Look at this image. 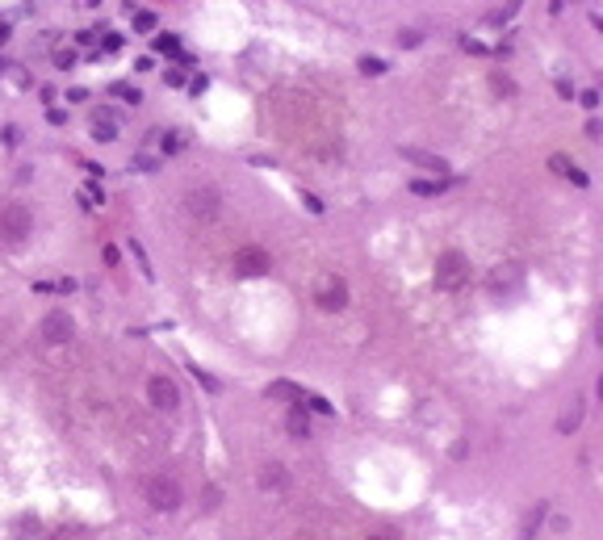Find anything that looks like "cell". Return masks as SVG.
<instances>
[{
    "instance_id": "ac0fdd59",
    "label": "cell",
    "mask_w": 603,
    "mask_h": 540,
    "mask_svg": "<svg viewBox=\"0 0 603 540\" xmlns=\"http://www.w3.org/2000/svg\"><path fill=\"white\" fill-rule=\"evenodd\" d=\"M365 76H386V59H377V55H360V63H356Z\"/></svg>"
},
{
    "instance_id": "d6a6232c",
    "label": "cell",
    "mask_w": 603,
    "mask_h": 540,
    "mask_svg": "<svg viewBox=\"0 0 603 540\" xmlns=\"http://www.w3.org/2000/svg\"><path fill=\"white\" fill-rule=\"evenodd\" d=\"M134 168H143V172H151V168H155V159H151V155H139V159H134Z\"/></svg>"
},
{
    "instance_id": "7c38bea8",
    "label": "cell",
    "mask_w": 603,
    "mask_h": 540,
    "mask_svg": "<svg viewBox=\"0 0 603 540\" xmlns=\"http://www.w3.org/2000/svg\"><path fill=\"white\" fill-rule=\"evenodd\" d=\"M285 431H289L294 440H310V419H306V411H302V406H294V411H289Z\"/></svg>"
},
{
    "instance_id": "f546056e",
    "label": "cell",
    "mask_w": 603,
    "mask_h": 540,
    "mask_svg": "<svg viewBox=\"0 0 603 540\" xmlns=\"http://www.w3.org/2000/svg\"><path fill=\"white\" fill-rule=\"evenodd\" d=\"M398 46H419V34H415V30H402V34H398Z\"/></svg>"
},
{
    "instance_id": "8992f818",
    "label": "cell",
    "mask_w": 603,
    "mask_h": 540,
    "mask_svg": "<svg viewBox=\"0 0 603 540\" xmlns=\"http://www.w3.org/2000/svg\"><path fill=\"white\" fill-rule=\"evenodd\" d=\"M72 335H76V327H72L68 310H50V314L42 318V340H46V344H54V348H59V344H68Z\"/></svg>"
},
{
    "instance_id": "e0dca14e",
    "label": "cell",
    "mask_w": 603,
    "mask_h": 540,
    "mask_svg": "<svg viewBox=\"0 0 603 540\" xmlns=\"http://www.w3.org/2000/svg\"><path fill=\"white\" fill-rule=\"evenodd\" d=\"M109 92H114V96H122L126 105H143V92H139L134 84H122V80H118V84H109Z\"/></svg>"
},
{
    "instance_id": "4316f807",
    "label": "cell",
    "mask_w": 603,
    "mask_h": 540,
    "mask_svg": "<svg viewBox=\"0 0 603 540\" xmlns=\"http://www.w3.org/2000/svg\"><path fill=\"white\" fill-rule=\"evenodd\" d=\"M193 377H197V382H201V386H205L209 394H218V382H214V377H209V373H201V368H193Z\"/></svg>"
},
{
    "instance_id": "836d02e7",
    "label": "cell",
    "mask_w": 603,
    "mask_h": 540,
    "mask_svg": "<svg viewBox=\"0 0 603 540\" xmlns=\"http://www.w3.org/2000/svg\"><path fill=\"white\" fill-rule=\"evenodd\" d=\"M101 46H105V50H118V46H122V38H118V34H105V42H101Z\"/></svg>"
},
{
    "instance_id": "ffe728a7",
    "label": "cell",
    "mask_w": 603,
    "mask_h": 540,
    "mask_svg": "<svg viewBox=\"0 0 603 540\" xmlns=\"http://www.w3.org/2000/svg\"><path fill=\"white\" fill-rule=\"evenodd\" d=\"M134 30H139V34H151V30H155V13H151V9H139V13H134Z\"/></svg>"
},
{
    "instance_id": "f35d334b",
    "label": "cell",
    "mask_w": 603,
    "mask_h": 540,
    "mask_svg": "<svg viewBox=\"0 0 603 540\" xmlns=\"http://www.w3.org/2000/svg\"><path fill=\"white\" fill-rule=\"evenodd\" d=\"M5 38H9V25H5V21H0V42H5Z\"/></svg>"
},
{
    "instance_id": "30bf717a",
    "label": "cell",
    "mask_w": 603,
    "mask_h": 540,
    "mask_svg": "<svg viewBox=\"0 0 603 540\" xmlns=\"http://www.w3.org/2000/svg\"><path fill=\"white\" fill-rule=\"evenodd\" d=\"M256 481H260V490H272V495H277V490H285V486H289V469H285L281 461H268V465L256 473Z\"/></svg>"
},
{
    "instance_id": "ba28073f",
    "label": "cell",
    "mask_w": 603,
    "mask_h": 540,
    "mask_svg": "<svg viewBox=\"0 0 603 540\" xmlns=\"http://www.w3.org/2000/svg\"><path fill=\"white\" fill-rule=\"evenodd\" d=\"M318 306H323V310H344V306H348V285H344V277H327V281H323Z\"/></svg>"
},
{
    "instance_id": "9a60e30c",
    "label": "cell",
    "mask_w": 603,
    "mask_h": 540,
    "mask_svg": "<svg viewBox=\"0 0 603 540\" xmlns=\"http://www.w3.org/2000/svg\"><path fill=\"white\" fill-rule=\"evenodd\" d=\"M578 423H582V398L570 402V411L558 419V431H562V436H570V431H578Z\"/></svg>"
},
{
    "instance_id": "603a6c76",
    "label": "cell",
    "mask_w": 603,
    "mask_h": 540,
    "mask_svg": "<svg viewBox=\"0 0 603 540\" xmlns=\"http://www.w3.org/2000/svg\"><path fill=\"white\" fill-rule=\"evenodd\" d=\"M544 519V503H536V511H528V519H524V536H532V528Z\"/></svg>"
},
{
    "instance_id": "8d00e7d4",
    "label": "cell",
    "mask_w": 603,
    "mask_h": 540,
    "mask_svg": "<svg viewBox=\"0 0 603 540\" xmlns=\"http://www.w3.org/2000/svg\"><path fill=\"white\" fill-rule=\"evenodd\" d=\"M68 101H88V88H68Z\"/></svg>"
},
{
    "instance_id": "4dcf8cb0",
    "label": "cell",
    "mask_w": 603,
    "mask_h": 540,
    "mask_svg": "<svg viewBox=\"0 0 603 540\" xmlns=\"http://www.w3.org/2000/svg\"><path fill=\"white\" fill-rule=\"evenodd\" d=\"M5 143L17 147V143H21V130H17V126H5Z\"/></svg>"
},
{
    "instance_id": "484cf974",
    "label": "cell",
    "mask_w": 603,
    "mask_h": 540,
    "mask_svg": "<svg viewBox=\"0 0 603 540\" xmlns=\"http://www.w3.org/2000/svg\"><path fill=\"white\" fill-rule=\"evenodd\" d=\"M185 147V134H168V138H163V151H168V155H176Z\"/></svg>"
},
{
    "instance_id": "60d3db41",
    "label": "cell",
    "mask_w": 603,
    "mask_h": 540,
    "mask_svg": "<svg viewBox=\"0 0 603 540\" xmlns=\"http://www.w3.org/2000/svg\"><path fill=\"white\" fill-rule=\"evenodd\" d=\"M373 540H381V536H373Z\"/></svg>"
},
{
    "instance_id": "6da1fadb",
    "label": "cell",
    "mask_w": 603,
    "mask_h": 540,
    "mask_svg": "<svg viewBox=\"0 0 603 540\" xmlns=\"http://www.w3.org/2000/svg\"><path fill=\"white\" fill-rule=\"evenodd\" d=\"M147 503H151L155 511H176V507L185 503L181 481H176L172 473H155V477L147 481Z\"/></svg>"
},
{
    "instance_id": "3957f363",
    "label": "cell",
    "mask_w": 603,
    "mask_h": 540,
    "mask_svg": "<svg viewBox=\"0 0 603 540\" xmlns=\"http://www.w3.org/2000/svg\"><path fill=\"white\" fill-rule=\"evenodd\" d=\"M30 227H34V218H30L25 205H5V209H0V239L21 243L30 235Z\"/></svg>"
},
{
    "instance_id": "ab89813d",
    "label": "cell",
    "mask_w": 603,
    "mask_h": 540,
    "mask_svg": "<svg viewBox=\"0 0 603 540\" xmlns=\"http://www.w3.org/2000/svg\"><path fill=\"white\" fill-rule=\"evenodd\" d=\"M80 5H84V9H96V5H101V0H80Z\"/></svg>"
},
{
    "instance_id": "cb8c5ba5",
    "label": "cell",
    "mask_w": 603,
    "mask_h": 540,
    "mask_svg": "<svg viewBox=\"0 0 603 540\" xmlns=\"http://www.w3.org/2000/svg\"><path fill=\"white\" fill-rule=\"evenodd\" d=\"M490 84H495V92H507V96L515 92V84H511V80H507L503 72H495V76H490Z\"/></svg>"
},
{
    "instance_id": "d6986e66",
    "label": "cell",
    "mask_w": 603,
    "mask_h": 540,
    "mask_svg": "<svg viewBox=\"0 0 603 540\" xmlns=\"http://www.w3.org/2000/svg\"><path fill=\"white\" fill-rule=\"evenodd\" d=\"M440 189H444V180H411V193L415 197H436Z\"/></svg>"
},
{
    "instance_id": "9c48e42d",
    "label": "cell",
    "mask_w": 603,
    "mask_h": 540,
    "mask_svg": "<svg viewBox=\"0 0 603 540\" xmlns=\"http://www.w3.org/2000/svg\"><path fill=\"white\" fill-rule=\"evenodd\" d=\"M402 159H411V164H419V168H427V172H436V176H449V172H453L449 159L431 155V151H419V147H402Z\"/></svg>"
},
{
    "instance_id": "2e32d148",
    "label": "cell",
    "mask_w": 603,
    "mask_h": 540,
    "mask_svg": "<svg viewBox=\"0 0 603 540\" xmlns=\"http://www.w3.org/2000/svg\"><path fill=\"white\" fill-rule=\"evenodd\" d=\"M151 46L159 50V55H168V59H176V55H181V38H176V34H155V38H151Z\"/></svg>"
},
{
    "instance_id": "5b68a950",
    "label": "cell",
    "mask_w": 603,
    "mask_h": 540,
    "mask_svg": "<svg viewBox=\"0 0 603 540\" xmlns=\"http://www.w3.org/2000/svg\"><path fill=\"white\" fill-rule=\"evenodd\" d=\"M147 398H151L155 411H176L181 406V390H176V382H168V377H151V382H147Z\"/></svg>"
},
{
    "instance_id": "4fadbf2b",
    "label": "cell",
    "mask_w": 603,
    "mask_h": 540,
    "mask_svg": "<svg viewBox=\"0 0 603 540\" xmlns=\"http://www.w3.org/2000/svg\"><path fill=\"white\" fill-rule=\"evenodd\" d=\"M114 134H118L114 118H109V110H101V114L92 118V138H96V143H114Z\"/></svg>"
},
{
    "instance_id": "74e56055",
    "label": "cell",
    "mask_w": 603,
    "mask_h": 540,
    "mask_svg": "<svg viewBox=\"0 0 603 540\" xmlns=\"http://www.w3.org/2000/svg\"><path fill=\"white\" fill-rule=\"evenodd\" d=\"M599 134H603V126H599V122L591 118V122H586V138H599Z\"/></svg>"
},
{
    "instance_id": "d4e9b609",
    "label": "cell",
    "mask_w": 603,
    "mask_h": 540,
    "mask_svg": "<svg viewBox=\"0 0 603 540\" xmlns=\"http://www.w3.org/2000/svg\"><path fill=\"white\" fill-rule=\"evenodd\" d=\"M163 84H172V88H181V84H185V72H181V68H168V72H163Z\"/></svg>"
},
{
    "instance_id": "52a82bcc",
    "label": "cell",
    "mask_w": 603,
    "mask_h": 540,
    "mask_svg": "<svg viewBox=\"0 0 603 540\" xmlns=\"http://www.w3.org/2000/svg\"><path fill=\"white\" fill-rule=\"evenodd\" d=\"M185 205H189V214L193 218H218V205H223V197H218L214 189H189L185 193Z\"/></svg>"
},
{
    "instance_id": "83f0119b",
    "label": "cell",
    "mask_w": 603,
    "mask_h": 540,
    "mask_svg": "<svg viewBox=\"0 0 603 540\" xmlns=\"http://www.w3.org/2000/svg\"><path fill=\"white\" fill-rule=\"evenodd\" d=\"M302 205H306V209H310V214H323V201H318V197H314V193H302Z\"/></svg>"
},
{
    "instance_id": "8fae6325",
    "label": "cell",
    "mask_w": 603,
    "mask_h": 540,
    "mask_svg": "<svg viewBox=\"0 0 603 540\" xmlns=\"http://www.w3.org/2000/svg\"><path fill=\"white\" fill-rule=\"evenodd\" d=\"M549 168H553L558 176H566V180H574L578 189H586V185H591V180H586V172H582V168L574 164V159H570V155H562V151H558V155H549Z\"/></svg>"
},
{
    "instance_id": "277c9868",
    "label": "cell",
    "mask_w": 603,
    "mask_h": 540,
    "mask_svg": "<svg viewBox=\"0 0 603 540\" xmlns=\"http://www.w3.org/2000/svg\"><path fill=\"white\" fill-rule=\"evenodd\" d=\"M268 268H272V260H268V251H264V247L243 243V247L235 251V273H239V277H264Z\"/></svg>"
},
{
    "instance_id": "e575fe53",
    "label": "cell",
    "mask_w": 603,
    "mask_h": 540,
    "mask_svg": "<svg viewBox=\"0 0 603 540\" xmlns=\"http://www.w3.org/2000/svg\"><path fill=\"white\" fill-rule=\"evenodd\" d=\"M46 118H50V126H63V122H68V114H63V110H50Z\"/></svg>"
},
{
    "instance_id": "5bb4252c",
    "label": "cell",
    "mask_w": 603,
    "mask_h": 540,
    "mask_svg": "<svg viewBox=\"0 0 603 540\" xmlns=\"http://www.w3.org/2000/svg\"><path fill=\"white\" fill-rule=\"evenodd\" d=\"M268 398H289V402H298V406H302L306 390H302V386H294V382H272V386H268Z\"/></svg>"
},
{
    "instance_id": "1f68e13d",
    "label": "cell",
    "mask_w": 603,
    "mask_h": 540,
    "mask_svg": "<svg viewBox=\"0 0 603 540\" xmlns=\"http://www.w3.org/2000/svg\"><path fill=\"white\" fill-rule=\"evenodd\" d=\"M582 105H586V110H595V105H599V92H595V88H586V92H582Z\"/></svg>"
},
{
    "instance_id": "7402d4cb",
    "label": "cell",
    "mask_w": 603,
    "mask_h": 540,
    "mask_svg": "<svg viewBox=\"0 0 603 540\" xmlns=\"http://www.w3.org/2000/svg\"><path fill=\"white\" fill-rule=\"evenodd\" d=\"M130 251H134V260H139V268H143V277H147V281H151V277H155V273H151V264H147V251H143V247H139V243H134V239H130Z\"/></svg>"
},
{
    "instance_id": "d590c367",
    "label": "cell",
    "mask_w": 603,
    "mask_h": 540,
    "mask_svg": "<svg viewBox=\"0 0 603 540\" xmlns=\"http://www.w3.org/2000/svg\"><path fill=\"white\" fill-rule=\"evenodd\" d=\"M558 92H562V96L570 101V96H574V84H570V80H558Z\"/></svg>"
},
{
    "instance_id": "f1b7e54d",
    "label": "cell",
    "mask_w": 603,
    "mask_h": 540,
    "mask_svg": "<svg viewBox=\"0 0 603 540\" xmlns=\"http://www.w3.org/2000/svg\"><path fill=\"white\" fill-rule=\"evenodd\" d=\"M54 63H59V68H72L76 55H72V50H54Z\"/></svg>"
},
{
    "instance_id": "7a4b0ae2",
    "label": "cell",
    "mask_w": 603,
    "mask_h": 540,
    "mask_svg": "<svg viewBox=\"0 0 603 540\" xmlns=\"http://www.w3.org/2000/svg\"><path fill=\"white\" fill-rule=\"evenodd\" d=\"M469 281V260L461 251H444L436 260V289H457Z\"/></svg>"
},
{
    "instance_id": "44dd1931",
    "label": "cell",
    "mask_w": 603,
    "mask_h": 540,
    "mask_svg": "<svg viewBox=\"0 0 603 540\" xmlns=\"http://www.w3.org/2000/svg\"><path fill=\"white\" fill-rule=\"evenodd\" d=\"M302 402H310V411H318V415H331V411H336L331 402H327V398H318V394H306Z\"/></svg>"
}]
</instances>
